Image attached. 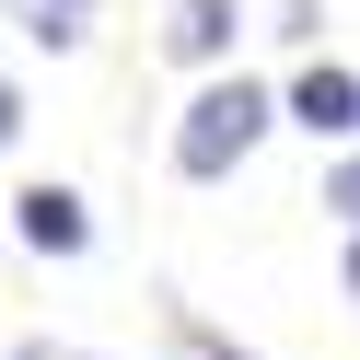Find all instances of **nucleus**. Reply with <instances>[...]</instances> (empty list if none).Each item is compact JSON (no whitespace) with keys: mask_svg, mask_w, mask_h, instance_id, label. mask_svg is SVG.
<instances>
[{"mask_svg":"<svg viewBox=\"0 0 360 360\" xmlns=\"http://www.w3.org/2000/svg\"><path fill=\"white\" fill-rule=\"evenodd\" d=\"M256 128H267V94H256V82H221V94H198V105H186V128H174V163L210 186V174H233L244 151H256Z\"/></svg>","mask_w":360,"mask_h":360,"instance_id":"f257e3e1","label":"nucleus"},{"mask_svg":"<svg viewBox=\"0 0 360 360\" xmlns=\"http://www.w3.org/2000/svg\"><path fill=\"white\" fill-rule=\"evenodd\" d=\"M233 12L244 0H174V58H221L233 47Z\"/></svg>","mask_w":360,"mask_h":360,"instance_id":"20e7f679","label":"nucleus"},{"mask_svg":"<svg viewBox=\"0 0 360 360\" xmlns=\"http://www.w3.org/2000/svg\"><path fill=\"white\" fill-rule=\"evenodd\" d=\"M186 360H244V349H221V337H210V326L186 314Z\"/></svg>","mask_w":360,"mask_h":360,"instance_id":"0eeeda50","label":"nucleus"},{"mask_svg":"<svg viewBox=\"0 0 360 360\" xmlns=\"http://www.w3.org/2000/svg\"><path fill=\"white\" fill-rule=\"evenodd\" d=\"M12 128H24V105H12V82H0V140H12Z\"/></svg>","mask_w":360,"mask_h":360,"instance_id":"6e6552de","label":"nucleus"},{"mask_svg":"<svg viewBox=\"0 0 360 360\" xmlns=\"http://www.w3.org/2000/svg\"><path fill=\"white\" fill-rule=\"evenodd\" d=\"M326 210H337V221H360V163H337V186H326Z\"/></svg>","mask_w":360,"mask_h":360,"instance_id":"423d86ee","label":"nucleus"},{"mask_svg":"<svg viewBox=\"0 0 360 360\" xmlns=\"http://www.w3.org/2000/svg\"><path fill=\"white\" fill-rule=\"evenodd\" d=\"M24 360H82V349H24Z\"/></svg>","mask_w":360,"mask_h":360,"instance_id":"1a4fd4ad","label":"nucleus"},{"mask_svg":"<svg viewBox=\"0 0 360 360\" xmlns=\"http://www.w3.org/2000/svg\"><path fill=\"white\" fill-rule=\"evenodd\" d=\"M12 221H24L35 256H82V198H70V186H24V198H12Z\"/></svg>","mask_w":360,"mask_h":360,"instance_id":"f03ea898","label":"nucleus"},{"mask_svg":"<svg viewBox=\"0 0 360 360\" xmlns=\"http://www.w3.org/2000/svg\"><path fill=\"white\" fill-rule=\"evenodd\" d=\"M290 117H302L314 140H349V128H360V82H349V70H302V94H290Z\"/></svg>","mask_w":360,"mask_h":360,"instance_id":"7ed1b4c3","label":"nucleus"},{"mask_svg":"<svg viewBox=\"0 0 360 360\" xmlns=\"http://www.w3.org/2000/svg\"><path fill=\"white\" fill-rule=\"evenodd\" d=\"M24 12V35H47V47H70L82 24H94V0H12Z\"/></svg>","mask_w":360,"mask_h":360,"instance_id":"39448f33","label":"nucleus"}]
</instances>
